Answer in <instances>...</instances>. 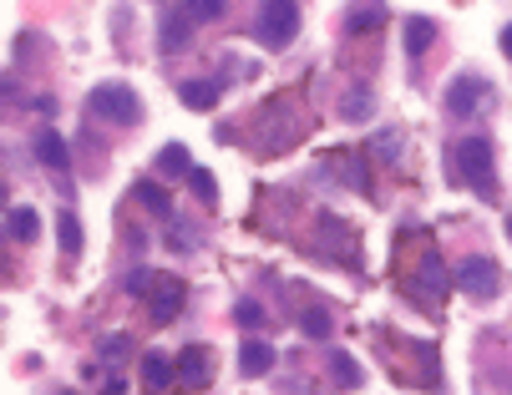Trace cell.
Here are the masks:
<instances>
[{
	"instance_id": "obj_9",
	"label": "cell",
	"mask_w": 512,
	"mask_h": 395,
	"mask_svg": "<svg viewBox=\"0 0 512 395\" xmlns=\"http://www.w3.org/2000/svg\"><path fill=\"white\" fill-rule=\"evenodd\" d=\"M178 375H183V385H208L213 380V355L203 345H188L178 355Z\"/></svg>"
},
{
	"instance_id": "obj_6",
	"label": "cell",
	"mask_w": 512,
	"mask_h": 395,
	"mask_svg": "<svg viewBox=\"0 0 512 395\" xmlns=\"http://www.w3.org/2000/svg\"><path fill=\"white\" fill-rule=\"evenodd\" d=\"M183 299H188L183 279H158V284H153V294H148V320H153V325H168V320H178Z\"/></svg>"
},
{
	"instance_id": "obj_16",
	"label": "cell",
	"mask_w": 512,
	"mask_h": 395,
	"mask_svg": "<svg viewBox=\"0 0 512 395\" xmlns=\"http://www.w3.org/2000/svg\"><path fill=\"white\" fill-rule=\"evenodd\" d=\"M431 41H436V21H426V16H411V21H406V51H411V56H421Z\"/></svg>"
},
{
	"instance_id": "obj_7",
	"label": "cell",
	"mask_w": 512,
	"mask_h": 395,
	"mask_svg": "<svg viewBox=\"0 0 512 395\" xmlns=\"http://www.w3.org/2000/svg\"><path fill=\"white\" fill-rule=\"evenodd\" d=\"M452 279H457V274H447L436 254H421V269H416L411 289H416L426 304H442V294H447V284H452Z\"/></svg>"
},
{
	"instance_id": "obj_4",
	"label": "cell",
	"mask_w": 512,
	"mask_h": 395,
	"mask_svg": "<svg viewBox=\"0 0 512 395\" xmlns=\"http://www.w3.org/2000/svg\"><path fill=\"white\" fill-rule=\"evenodd\" d=\"M492 107H497V92H492L487 76H477V71L457 76V82L447 87V112L452 117H487Z\"/></svg>"
},
{
	"instance_id": "obj_8",
	"label": "cell",
	"mask_w": 512,
	"mask_h": 395,
	"mask_svg": "<svg viewBox=\"0 0 512 395\" xmlns=\"http://www.w3.org/2000/svg\"><path fill=\"white\" fill-rule=\"evenodd\" d=\"M183 375H178V365L163 355V350H148L142 355V385H148L153 395H168V385H178Z\"/></svg>"
},
{
	"instance_id": "obj_14",
	"label": "cell",
	"mask_w": 512,
	"mask_h": 395,
	"mask_svg": "<svg viewBox=\"0 0 512 395\" xmlns=\"http://www.w3.org/2000/svg\"><path fill=\"white\" fill-rule=\"evenodd\" d=\"M6 228H11V239H16V244H31L36 233H41V218H36V208H11Z\"/></svg>"
},
{
	"instance_id": "obj_23",
	"label": "cell",
	"mask_w": 512,
	"mask_h": 395,
	"mask_svg": "<svg viewBox=\"0 0 512 395\" xmlns=\"http://www.w3.org/2000/svg\"><path fill=\"white\" fill-rule=\"evenodd\" d=\"M188 16H193V21H218V16H224V0H193Z\"/></svg>"
},
{
	"instance_id": "obj_24",
	"label": "cell",
	"mask_w": 512,
	"mask_h": 395,
	"mask_svg": "<svg viewBox=\"0 0 512 395\" xmlns=\"http://www.w3.org/2000/svg\"><path fill=\"white\" fill-rule=\"evenodd\" d=\"M234 320H239V325H244V330H259V325H264V309H259V304H249V299H244V304H239V309H234Z\"/></svg>"
},
{
	"instance_id": "obj_17",
	"label": "cell",
	"mask_w": 512,
	"mask_h": 395,
	"mask_svg": "<svg viewBox=\"0 0 512 395\" xmlns=\"http://www.w3.org/2000/svg\"><path fill=\"white\" fill-rule=\"evenodd\" d=\"M56 233H61V254L77 259L82 254V223H77V213H61L56 218Z\"/></svg>"
},
{
	"instance_id": "obj_28",
	"label": "cell",
	"mask_w": 512,
	"mask_h": 395,
	"mask_svg": "<svg viewBox=\"0 0 512 395\" xmlns=\"http://www.w3.org/2000/svg\"><path fill=\"white\" fill-rule=\"evenodd\" d=\"M507 233H512V218H507Z\"/></svg>"
},
{
	"instance_id": "obj_20",
	"label": "cell",
	"mask_w": 512,
	"mask_h": 395,
	"mask_svg": "<svg viewBox=\"0 0 512 395\" xmlns=\"http://www.w3.org/2000/svg\"><path fill=\"white\" fill-rule=\"evenodd\" d=\"M137 198H142V203H148L153 213H163V218L173 213V198H168V193H163L158 183H137Z\"/></svg>"
},
{
	"instance_id": "obj_26",
	"label": "cell",
	"mask_w": 512,
	"mask_h": 395,
	"mask_svg": "<svg viewBox=\"0 0 512 395\" xmlns=\"http://www.w3.org/2000/svg\"><path fill=\"white\" fill-rule=\"evenodd\" d=\"M127 289H132V294H153V279H148V269H132V274H127Z\"/></svg>"
},
{
	"instance_id": "obj_27",
	"label": "cell",
	"mask_w": 512,
	"mask_h": 395,
	"mask_svg": "<svg viewBox=\"0 0 512 395\" xmlns=\"http://www.w3.org/2000/svg\"><path fill=\"white\" fill-rule=\"evenodd\" d=\"M502 51H507V61H512V26L502 31Z\"/></svg>"
},
{
	"instance_id": "obj_11",
	"label": "cell",
	"mask_w": 512,
	"mask_h": 395,
	"mask_svg": "<svg viewBox=\"0 0 512 395\" xmlns=\"http://www.w3.org/2000/svg\"><path fill=\"white\" fill-rule=\"evenodd\" d=\"M269 370H274V345H264V340H244V350H239V375L259 380V375H269Z\"/></svg>"
},
{
	"instance_id": "obj_10",
	"label": "cell",
	"mask_w": 512,
	"mask_h": 395,
	"mask_svg": "<svg viewBox=\"0 0 512 395\" xmlns=\"http://www.w3.org/2000/svg\"><path fill=\"white\" fill-rule=\"evenodd\" d=\"M188 36H193V16H188V6L163 11V51H183Z\"/></svg>"
},
{
	"instance_id": "obj_5",
	"label": "cell",
	"mask_w": 512,
	"mask_h": 395,
	"mask_svg": "<svg viewBox=\"0 0 512 395\" xmlns=\"http://www.w3.org/2000/svg\"><path fill=\"white\" fill-rule=\"evenodd\" d=\"M457 289H462V294H472V299H492V294L502 289V269H497L492 259L472 254V259H462V264H457Z\"/></svg>"
},
{
	"instance_id": "obj_12",
	"label": "cell",
	"mask_w": 512,
	"mask_h": 395,
	"mask_svg": "<svg viewBox=\"0 0 512 395\" xmlns=\"http://www.w3.org/2000/svg\"><path fill=\"white\" fill-rule=\"evenodd\" d=\"M158 173H163V178H193V163H188V147L168 142V147L158 152Z\"/></svg>"
},
{
	"instance_id": "obj_18",
	"label": "cell",
	"mask_w": 512,
	"mask_h": 395,
	"mask_svg": "<svg viewBox=\"0 0 512 395\" xmlns=\"http://www.w3.org/2000/svg\"><path fill=\"white\" fill-rule=\"evenodd\" d=\"M381 21H386V6H355V11L345 16V31H355V36H360L365 26H381Z\"/></svg>"
},
{
	"instance_id": "obj_2",
	"label": "cell",
	"mask_w": 512,
	"mask_h": 395,
	"mask_svg": "<svg viewBox=\"0 0 512 395\" xmlns=\"http://www.w3.org/2000/svg\"><path fill=\"white\" fill-rule=\"evenodd\" d=\"M295 36H300V6H289V0H264L259 16H254V41L269 46V51H284Z\"/></svg>"
},
{
	"instance_id": "obj_15",
	"label": "cell",
	"mask_w": 512,
	"mask_h": 395,
	"mask_svg": "<svg viewBox=\"0 0 512 395\" xmlns=\"http://www.w3.org/2000/svg\"><path fill=\"white\" fill-rule=\"evenodd\" d=\"M330 375H335V385L340 390H355L365 375H360V365H355V355H345V350H330Z\"/></svg>"
},
{
	"instance_id": "obj_13",
	"label": "cell",
	"mask_w": 512,
	"mask_h": 395,
	"mask_svg": "<svg viewBox=\"0 0 512 395\" xmlns=\"http://www.w3.org/2000/svg\"><path fill=\"white\" fill-rule=\"evenodd\" d=\"M36 157H41L51 173H66V142H61L56 132H41V137H36Z\"/></svg>"
},
{
	"instance_id": "obj_21",
	"label": "cell",
	"mask_w": 512,
	"mask_h": 395,
	"mask_svg": "<svg viewBox=\"0 0 512 395\" xmlns=\"http://www.w3.org/2000/svg\"><path fill=\"white\" fill-rule=\"evenodd\" d=\"M300 325H305L310 340H325V335H330V314H325V309H305V320H300Z\"/></svg>"
},
{
	"instance_id": "obj_22",
	"label": "cell",
	"mask_w": 512,
	"mask_h": 395,
	"mask_svg": "<svg viewBox=\"0 0 512 395\" xmlns=\"http://www.w3.org/2000/svg\"><path fill=\"white\" fill-rule=\"evenodd\" d=\"M188 183H193V193H198L203 203H213V198H218V183H213V173H203V168H193V178H188Z\"/></svg>"
},
{
	"instance_id": "obj_1",
	"label": "cell",
	"mask_w": 512,
	"mask_h": 395,
	"mask_svg": "<svg viewBox=\"0 0 512 395\" xmlns=\"http://www.w3.org/2000/svg\"><path fill=\"white\" fill-rule=\"evenodd\" d=\"M447 173H452L457 183H467L472 193L492 198V193H497V168H492V142H487V137H462V142L452 147V157H447Z\"/></svg>"
},
{
	"instance_id": "obj_25",
	"label": "cell",
	"mask_w": 512,
	"mask_h": 395,
	"mask_svg": "<svg viewBox=\"0 0 512 395\" xmlns=\"http://www.w3.org/2000/svg\"><path fill=\"white\" fill-rule=\"evenodd\" d=\"M365 107H371V92H350V97H345V117H350V122H360Z\"/></svg>"
},
{
	"instance_id": "obj_19",
	"label": "cell",
	"mask_w": 512,
	"mask_h": 395,
	"mask_svg": "<svg viewBox=\"0 0 512 395\" xmlns=\"http://www.w3.org/2000/svg\"><path fill=\"white\" fill-rule=\"evenodd\" d=\"M183 102L188 107H213L218 102V82H183Z\"/></svg>"
},
{
	"instance_id": "obj_3",
	"label": "cell",
	"mask_w": 512,
	"mask_h": 395,
	"mask_svg": "<svg viewBox=\"0 0 512 395\" xmlns=\"http://www.w3.org/2000/svg\"><path fill=\"white\" fill-rule=\"evenodd\" d=\"M87 112L102 117V122H112V127H137V122H142V102H137V92H127L122 82H102V87H92Z\"/></svg>"
}]
</instances>
